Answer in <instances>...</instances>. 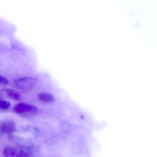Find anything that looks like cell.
<instances>
[{
	"mask_svg": "<svg viewBox=\"0 0 157 157\" xmlns=\"http://www.w3.org/2000/svg\"><path fill=\"white\" fill-rule=\"evenodd\" d=\"M11 106V103L8 101L0 99V109L2 110H7Z\"/></svg>",
	"mask_w": 157,
	"mask_h": 157,
	"instance_id": "7",
	"label": "cell"
},
{
	"mask_svg": "<svg viewBox=\"0 0 157 157\" xmlns=\"http://www.w3.org/2000/svg\"><path fill=\"white\" fill-rule=\"evenodd\" d=\"M9 83V80L7 78L0 75V84L6 85Z\"/></svg>",
	"mask_w": 157,
	"mask_h": 157,
	"instance_id": "8",
	"label": "cell"
},
{
	"mask_svg": "<svg viewBox=\"0 0 157 157\" xmlns=\"http://www.w3.org/2000/svg\"><path fill=\"white\" fill-rule=\"evenodd\" d=\"M16 125L12 120H9L0 122V132L11 134L15 132Z\"/></svg>",
	"mask_w": 157,
	"mask_h": 157,
	"instance_id": "4",
	"label": "cell"
},
{
	"mask_svg": "<svg viewBox=\"0 0 157 157\" xmlns=\"http://www.w3.org/2000/svg\"><path fill=\"white\" fill-rule=\"evenodd\" d=\"M38 82L37 78L33 77H26L19 78L14 82L15 87L23 91H28L35 87Z\"/></svg>",
	"mask_w": 157,
	"mask_h": 157,
	"instance_id": "1",
	"label": "cell"
},
{
	"mask_svg": "<svg viewBox=\"0 0 157 157\" xmlns=\"http://www.w3.org/2000/svg\"><path fill=\"white\" fill-rule=\"evenodd\" d=\"M3 154L5 157H29L30 152L26 148H14L7 147L3 149Z\"/></svg>",
	"mask_w": 157,
	"mask_h": 157,
	"instance_id": "2",
	"label": "cell"
},
{
	"mask_svg": "<svg viewBox=\"0 0 157 157\" xmlns=\"http://www.w3.org/2000/svg\"><path fill=\"white\" fill-rule=\"evenodd\" d=\"M6 93L7 96L10 99L15 101H21L22 100L23 97L21 94L17 91L11 89H7L6 90Z\"/></svg>",
	"mask_w": 157,
	"mask_h": 157,
	"instance_id": "5",
	"label": "cell"
},
{
	"mask_svg": "<svg viewBox=\"0 0 157 157\" xmlns=\"http://www.w3.org/2000/svg\"><path fill=\"white\" fill-rule=\"evenodd\" d=\"M38 98L39 101L43 102H53L55 101V98L52 94L48 93H42L38 94Z\"/></svg>",
	"mask_w": 157,
	"mask_h": 157,
	"instance_id": "6",
	"label": "cell"
},
{
	"mask_svg": "<svg viewBox=\"0 0 157 157\" xmlns=\"http://www.w3.org/2000/svg\"><path fill=\"white\" fill-rule=\"evenodd\" d=\"M13 112L18 114H35L38 112V109L36 106L28 104H18L13 107Z\"/></svg>",
	"mask_w": 157,
	"mask_h": 157,
	"instance_id": "3",
	"label": "cell"
}]
</instances>
